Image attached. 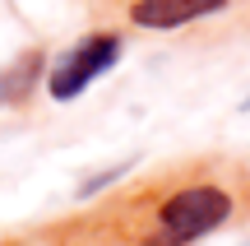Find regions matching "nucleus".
Segmentation results:
<instances>
[{"mask_svg":"<svg viewBox=\"0 0 250 246\" xmlns=\"http://www.w3.org/2000/svg\"><path fill=\"white\" fill-rule=\"evenodd\" d=\"M232 214H236V200L223 186H213V181L176 186V191L153 209V228H148V237H144V246H195V242H204L208 232H218Z\"/></svg>","mask_w":250,"mask_h":246,"instance_id":"1","label":"nucleus"},{"mask_svg":"<svg viewBox=\"0 0 250 246\" xmlns=\"http://www.w3.org/2000/svg\"><path fill=\"white\" fill-rule=\"evenodd\" d=\"M125 56V37L121 33H83L79 42H70L51 65H46V84L56 102H74L79 93H88L107 70H116V61Z\"/></svg>","mask_w":250,"mask_h":246,"instance_id":"2","label":"nucleus"},{"mask_svg":"<svg viewBox=\"0 0 250 246\" xmlns=\"http://www.w3.org/2000/svg\"><path fill=\"white\" fill-rule=\"evenodd\" d=\"M232 0H130L125 5V19L144 33H171V28L199 23V19H213Z\"/></svg>","mask_w":250,"mask_h":246,"instance_id":"3","label":"nucleus"},{"mask_svg":"<svg viewBox=\"0 0 250 246\" xmlns=\"http://www.w3.org/2000/svg\"><path fill=\"white\" fill-rule=\"evenodd\" d=\"M46 65H51V56H46L42 46H23L14 61L0 65V112L23 107V102L46 84Z\"/></svg>","mask_w":250,"mask_h":246,"instance_id":"4","label":"nucleus"},{"mask_svg":"<svg viewBox=\"0 0 250 246\" xmlns=\"http://www.w3.org/2000/svg\"><path fill=\"white\" fill-rule=\"evenodd\" d=\"M130 172V163H121V167H107V172H98V177H88V181L79 186V200H93L98 191H107V186H116L121 177Z\"/></svg>","mask_w":250,"mask_h":246,"instance_id":"5","label":"nucleus"},{"mask_svg":"<svg viewBox=\"0 0 250 246\" xmlns=\"http://www.w3.org/2000/svg\"><path fill=\"white\" fill-rule=\"evenodd\" d=\"M246 102H250V98H246Z\"/></svg>","mask_w":250,"mask_h":246,"instance_id":"6","label":"nucleus"}]
</instances>
